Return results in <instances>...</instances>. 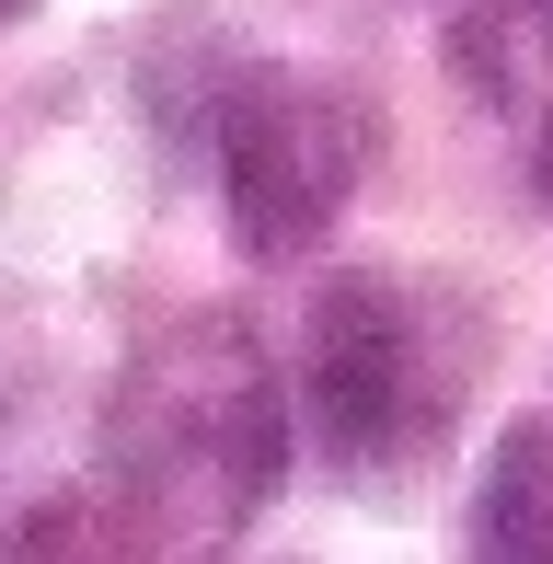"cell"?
<instances>
[{
    "label": "cell",
    "instance_id": "6da1fadb",
    "mask_svg": "<svg viewBox=\"0 0 553 564\" xmlns=\"http://www.w3.org/2000/svg\"><path fill=\"white\" fill-rule=\"evenodd\" d=\"M276 473H289V415L231 312H196L128 357L105 403V484L150 553H231Z\"/></svg>",
    "mask_w": 553,
    "mask_h": 564
},
{
    "label": "cell",
    "instance_id": "7a4b0ae2",
    "mask_svg": "<svg viewBox=\"0 0 553 564\" xmlns=\"http://www.w3.org/2000/svg\"><path fill=\"white\" fill-rule=\"evenodd\" d=\"M300 380H312V426H323V449H335L346 473H404L415 449H438V426L462 415V392H473L438 300L404 289V276H381V265H346L335 289L312 300Z\"/></svg>",
    "mask_w": 553,
    "mask_h": 564
},
{
    "label": "cell",
    "instance_id": "3957f363",
    "mask_svg": "<svg viewBox=\"0 0 553 564\" xmlns=\"http://www.w3.org/2000/svg\"><path fill=\"white\" fill-rule=\"evenodd\" d=\"M358 173H369V105H346L312 69H254L219 105V208H231V242L265 265L312 253L346 219Z\"/></svg>",
    "mask_w": 553,
    "mask_h": 564
},
{
    "label": "cell",
    "instance_id": "277c9868",
    "mask_svg": "<svg viewBox=\"0 0 553 564\" xmlns=\"http://www.w3.org/2000/svg\"><path fill=\"white\" fill-rule=\"evenodd\" d=\"M462 542L485 564H553V426L519 415L462 496Z\"/></svg>",
    "mask_w": 553,
    "mask_h": 564
},
{
    "label": "cell",
    "instance_id": "5b68a950",
    "mask_svg": "<svg viewBox=\"0 0 553 564\" xmlns=\"http://www.w3.org/2000/svg\"><path fill=\"white\" fill-rule=\"evenodd\" d=\"M531 162H542V196H553V116H542V150H531Z\"/></svg>",
    "mask_w": 553,
    "mask_h": 564
},
{
    "label": "cell",
    "instance_id": "8992f818",
    "mask_svg": "<svg viewBox=\"0 0 553 564\" xmlns=\"http://www.w3.org/2000/svg\"><path fill=\"white\" fill-rule=\"evenodd\" d=\"M23 12H35V0H0V23H23Z\"/></svg>",
    "mask_w": 553,
    "mask_h": 564
},
{
    "label": "cell",
    "instance_id": "52a82bcc",
    "mask_svg": "<svg viewBox=\"0 0 553 564\" xmlns=\"http://www.w3.org/2000/svg\"><path fill=\"white\" fill-rule=\"evenodd\" d=\"M531 12H553V0H531Z\"/></svg>",
    "mask_w": 553,
    "mask_h": 564
}]
</instances>
